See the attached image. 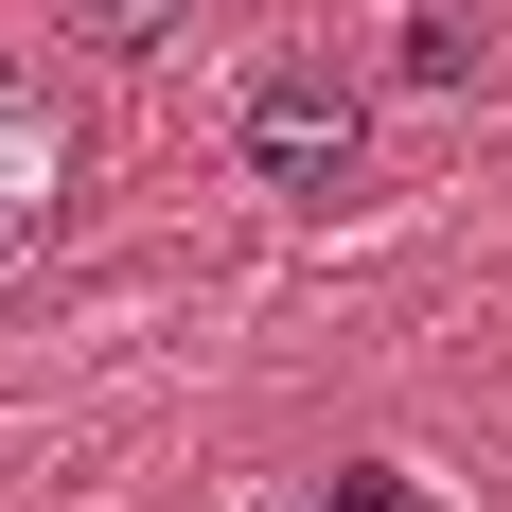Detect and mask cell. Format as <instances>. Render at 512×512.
<instances>
[{
    "label": "cell",
    "mask_w": 512,
    "mask_h": 512,
    "mask_svg": "<svg viewBox=\"0 0 512 512\" xmlns=\"http://www.w3.org/2000/svg\"><path fill=\"white\" fill-rule=\"evenodd\" d=\"M230 142H248V177H265L283 212H336V195L371 177V89L336 71V53H283V71H248Z\"/></svg>",
    "instance_id": "1"
},
{
    "label": "cell",
    "mask_w": 512,
    "mask_h": 512,
    "mask_svg": "<svg viewBox=\"0 0 512 512\" xmlns=\"http://www.w3.org/2000/svg\"><path fill=\"white\" fill-rule=\"evenodd\" d=\"M53 195H71V142H53V106L0 71V283L36 265V230H53Z\"/></svg>",
    "instance_id": "2"
},
{
    "label": "cell",
    "mask_w": 512,
    "mask_h": 512,
    "mask_svg": "<svg viewBox=\"0 0 512 512\" xmlns=\"http://www.w3.org/2000/svg\"><path fill=\"white\" fill-rule=\"evenodd\" d=\"M389 71H407V89H477V71H495V0H407Z\"/></svg>",
    "instance_id": "3"
},
{
    "label": "cell",
    "mask_w": 512,
    "mask_h": 512,
    "mask_svg": "<svg viewBox=\"0 0 512 512\" xmlns=\"http://www.w3.org/2000/svg\"><path fill=\"white\" fill-rule=\"evenodd\" d=\"M53 18H71V53H159L195 0H53Z\"/></svg>",
    "instance_id": "4"
},
{
    "label": "cell",
    "mask_w": 512,
    "mask_h": 512,
    "mask_svg": "<svg viewBox=\"0 0 512 512\" xmlns=\"http://www.w3.org/2000/svg\"><path fill=\"white\" fill-rule=\"evenodd\" d=\"M265 512H442V495H424V460H354L336 495H265Z\"/></svg>",
    "instance_id": "5"
}]
</instances>
